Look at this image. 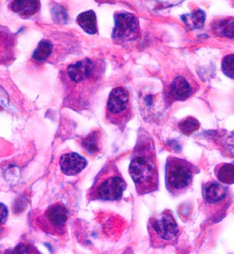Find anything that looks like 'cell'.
<instances>
[{"instance_id": "cell-12", "label": "cell", "mask_w": 234, "mask_h": 254, "mask_svg": "<svg viewBox=\"0 0 234 254\" xmlns=\"http://www.w3.org/2000/svg\"><path fill=\"white\" fill-rule=\"evenodd\" d=\"M193 91L194 90L187 79L182 76H178L170 83L167 97L171 103L174 101H183L189 98Z\"/></svg>"}, {"instance_id": "cell-15", "label": "cell", "mask_w": 234, "mask_h": 254, "mask_svg": "<svg viewBox=\"0 0 234 254\" xmlns=\"http://www.w3.org/2000/svg\"><path fill=\"white\" fill-rule=\"evenodd\" d=\"M214 173L218 181L224 185L234 183V165L231 163H220L215 166Z\"/></svg>"}, {"instance_id": "cell-18", "label": "cell", "mask_w": 234, "mask_h": 254, "mask_svg": "<svg viewBox=\"0 0 234 254\" xmlns=\"http://www.w3.org/2000/svg\"><path fill=\"white\" fill-rule=\"evenodd\" d=\"M182 19L190 29L201 28L204 25L205 13L202 10H197L192 14H187L182 16Z\"/></svg>"}, {"instance_id": "cell-10", "label": "cell", "mask_w": 234, "mask_h": 254, "mask_svg": "<svg viewBox=\"0 0 234 254\" xmlns=\"http://www.w3.org/2000/svg\"><path fill=\"white\" fill-rule=\"evenodd\" d=\"M16 38L8 30L0 29V64H9L15 59Z\"/></svg>"}, {"instance_id": "cell-14", "label": "cell", "mask_w": 234, "mask_h": 254, "mask_svg": "<svg viewBox=\"0 0 234 254\" xmlns=\"http://www.w3.org/2000/svg\"><path fill=\"white\" fill-rule=\"evenodd\" d=\"M76 21L78 25L88 34H96L98 31L97 28V19H96V14L93 10H88L85 12L80 13Z\"/></svg>"}, {"instance_id": "cell-4", "label": "cell", "mask_w": 234, "mask_h": 254, "mask_svg": "<svg viewBox=\"0 0 234 254\" xmlns=\"http://www.w3.org/2000/svg\"><path fill=\"white\" fill-rule=\"evenodd\" d=\"M198 172L199 169L185 159L168 157L165 170V185L168 192L174 196L184 193L191 186L194 176Z\"/></svg>"}, {"instance_id": "cell-3", "label": "cell", "mask_w": 234, "mask_h": 254, "mask_svg": "<svg viewBox=\"0 0 234 254\" xmlns=\"http://www.w3.org/2000/svg\"><path fill=\"white\" fill-rule=\"evenodd\" d=\"M125 189L126 182L118 167L114 161H108L95 177L92 186L88 190L87 198L90 201L119 200Z\"/></svg>"}, {"instance_id": "cell-21", "label": "cell", "mask_w": 234, "mask_h": 254, "mask_svg": "<svg viewBox=\"0 0 234 254\" xmlns=\"http://www.w3.org/2000/svg\"><path fill=\"white\" fill-rule=\"evenodd\" d=\"M221 68L227 77L234 79V54L226 55L223 58Z\"/></svg>"}, {"instance_id": "cell-8", "label": "cell", "mask_w": 234, "mask_h": 254, "mask_svg": "<svg viewBox=\"0 0 234 254\" xmlns=\"http://www.w3.org/2000/svg\"><path fill=\"white\" fill-rule=\"evenodd\" d=\"M140 37L138 18L128 12H117L114 15L112 39L117 44H126L136 41Z\"/></svg>"}, {"instance_id": "cell-19", "label": "cell", "mask_w": 234, "mask_h": 254, "mask_svg": "<svg viewBox=\"0 0 234 254\" xmlns=\"http://www.w3.org/2000/svg\"><path fill=\"white\" fill-rule=\"evenodd\" d=\"M199 121L193 117H188L179 122L178 127L183 134L190 135L199 128Z\"/></svg>"}, {"instance_id": "cell-11", "label": "cell", "mask_w": 234, "mask_h": 254, "mask_svg": "<svg viewBox=\"0 0 234 254\" xmlns=\"http://www.w3.org/2000/svg\"><path fill=\"white\" fill-rule=\"evenodd\" d=\"M61 171L67 176L79 174L87 165V160L75 152L65 153L60 158Z\"/></svg>"}, {"instance_id": "cell-13", "label": "cell", "mask_w": 234, "mask_h": 254, "mask_svg": "<svg viewBox=\"0 0 234 254\" xmlns=\"http://www.w3.org/2000/svg\"><path fill=\"white\" fill-rule=\"evenodd\" d=\"M40 8V2L36 0H18L10 3V9L19 14L23 18H28L35 13Z\"/></svg>"}, {"instance_id": "cell-17", "label": "cell", "mask_w": 234, "mask_h": 254, "mask_svg": "<svg viewBox=\"0 0 234 254\" xmlns=\"http://www.w3.org/2000/svg\"><path fill=\"white\" fill-rule=\"evenodd\" d=\"M82 147L89 155H94L100 150V134L98 131H93L82 140Z\"/></svg>"}, {"instance_id": "cell-16", "label": "cell", "mask_w": 234, "mask_h": 254, "mask_svg": "<svg viewBox=\"0 0 234 254\" xmlns=\"http://www.w3.org/2000/svg\"><path fill=\"white\" fill-rule=\"evenodd\" d=\"M53 44L48 39H42L33 52V59L41 62L47 60L53 53Z\"/></svg>"}, {"instance_id": "cell-9", "label": "cell", "mask_w": 234, "mask_h": 254, "mask_svg": "<svg viewBox=\"0 0 234 254\" xmlns=\"http://www.w3.org/2000/svg\"><path fill=\"white\" fill-rule=\"evenodd\" d=\"M68 210L62 203L50 205L38 219V225L45 232L62 235L66 232Z\"/></svg>"}, {"instance_id": "cell-25", "label": "cell", "mask_w": 234, "mask_h": 254, "mask_svg": "<svg viewBox=\"0 0 234 254\" xmlns=\"http://www.w3.org/2000/svg\"><path fill=\"white\" fill-rule=\"evenodd\" d=\"M122 254H132V251H131L130 249H127V250H125Z\"/></svg>"}, {"instance_id": "cell-5", "label": "cell", "mask_w": 234, "mask_h": 254, "mask_svg": "<svg viewBox=\"0 0 234 254\" xmlns=\"http://www.w3.org/2000/svg\"><path fill=\"white\" fill-rule=\"evenodd\" d=\"M148 231L153 248L174 245L180 234L176 220L170 210H164L159 215L151 217L148 222Z\"/></svg>"}, {"instance_id": "cell-20", "label": "cell", "mask_w": 234, "mask_h": 254, "mask_svg": "<svg viewBox=\"0 0 234 254\" xmlns=\"http://www.w3.org/2000/svg\"><path fill=\"white\" fill-rule=\"evenodd\" d=\"M215 31L219 35L234 38V20H225L219 22L215 28Z\"/></svg>"}, {"instance_id": "cell-22", "label": "cell", "mask_w": 234, "mask_h": 254, "mask_svg": "<svg viewBox=\"0 0 234 254\" xmlns=\"http://www.w3.org/2000/svg\"><path fill=\"white\" fill-rule=\"evenodd\" d=\"M4 254H33V248L28 244L20 243L13 248L7 249Z\"/></svg>"}, {"instance_id": "cell-23", "label": "cell", "mask_w": 234, "mask_h": 254, "mask_svg": "<svg viewBox=\"0 0 234 254\" xmlns=\"http://www.w3.org/2000/svg\"><path fill=\"white\" fill-rule=\"evenodd\" d=\"M8 217V209L7 207L3 204L0 203V225L3 224Z\"/></svg>"}, {"instance_id": "cell-7", "label": "cell", "mask_w": 234, "mask_h": 254, "mask_svg": "<svg viewBox=\"0 0 234 254\" xmlns=\"http://www.w3.org/2000/svg\"><path fill=\"white\" fill-rule=\"evenodd\" d=\"M202 199L206 213L216 217L224 214L231 200L227 187L222 183L213 181L203 184Z\"/></svg>"}, {"instance_id": "cell-2", "label": "cell", "mask_w": 234, "mask_h": 254, "mask_svg": "<svg viewBox=\"0 0 234 254\" xmlns=\"http://www.w3.org/2000/svg\"><path fill=\"white\" fill-rule=\"evenodd\" d=\"M129 174L139 195L154 192L158 189V165L152 145L141 144L137 147L129 165Z\"/></svg>"}, {"instance_id": "cell-24", "label": "cell", "mask_w": 234, "mask_h": 254, "mask_svg": "<svg viewBox=\"0 0 234 254\" xmlns=\"http://www.w3.org/2000/svg\"><path fill=\"white\" fill-rule=\"evenodd\" d=\"M8 101L7 93L4 91V89L0 86V105H5Z\"/></svg>"}, {"instance_id": "cell-1", "label": "cell", "mask_w": 234, "mask_h": 254, "mask_svg": "<svg viewBox=\"0 0 234 254\" xmlns=\"http://www.w3.org/2000/svg\"><path fill=\"white\" fill-rule=\"evenodd\" d=\"M103 75V64L97 60L84 58L70 65L63 72L65 102L73 109H82L98 88Z\"/></svg>"}, {"instance_id": "cell-6", "label": "cell", "mask_w": 234, "mask_h": 254, "mask_svg": "<svg viewBox=\"0 0 234 254\" xmlns=\"http://www.w3.org/2000/svg\"><path fill=\"white\" fill-rule=\"evenodd\" d=\"M132 115L133 111L129 91L122 86L114 88L110 92L107 100L105 111L106 120L122 128L132 118Z\"/></svg>"}]
</instances>
